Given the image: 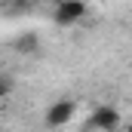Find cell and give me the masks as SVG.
Segmentation results:
<instances>
[{
  "instance_id": "1",
  "label": "cell",
  "mask_w": 132,
  "mask_h": 132,
  "mask_svg": "<svg viewBox=\"0 0 132 132\" xmlns=\"http://www.w3.org/2000/svg\"><path fill=\"white\" fill-rule=\"evenodd\" d=\"M86 15H89V3L86 0H55L52 3V22L59 28H74Z\"/></svg>"
},
{
  "instance_id": "2",
  "label": "cell",
  "mask_w": 132,
  "mask_h": 132,
  "mask_svg": "<svg viewBox=\"0 0 132 132\" xmlns=\"http://www.w3.org/2000/svg\"><path fill=\"white\" fill-rule=\"evenodd\" d=\"M74 114H77V101L74 98H59V101H52V104L46 108L43 123L52 126V129H59V126H68V123L74 120Z\"/></svg>"
},
{
  "instance_id": "3",
  "label": "cell",
  "mask_w": 132,
  "mask_h": 132,
  "mask_svg": "<svg viewBox=\"0 0 132 132\" xmlns=\"http://www.w3.org/2000/svg\"><path fill=\"white\" fill-rule=\"evenodd\" d=\"M86 126L89 129H98V132H114L123 126V117H120V111L114 108V104H101L92 111V117L86 120Z\"/></svg>"
},
{
  "instance_id": "4",
  "label": "cell",
  "mask_w": 132,
  "mask_h": 132,
  "mask_svg": "<svg viewBox=\"0 0 132 132\" xmlns=\"http://www.w3.org/2000/svg\"><path fill=\"white\" fill-rule=\"evenodd\" d=\"M12 49H15L19 55H25V59L40 55V49H43V43H40V34H34V31L19 34V37H15V43H12Z\"/></svg>"
},
{
  "instance_id": "5",
  "label": "cell",
  "mask_w": 132,
  "mask_h": 132,
  "mask_svg": "<svg viewBox=\"0 0 132 132\" xmlns=\"http://www.w3.org/2000/svg\"><path fill=\"white\" fill-rule=\"evenodd\" d=\"M0 3L9 6V9H15V12H31V9H37L40 0H0Z\"/></svg>"
},
{
  "instance_id": "6",
  "label": "cell",
  "mask_w": 132,
  "mask_h": 132,
  "mask_svg": "<svg viewBox=\"0 0 132 132\" xmlns=\"http://www.w3.org/2000/svg\"><path fill=\"white\" fill-rule=\"evenodd\" d=\"M9 92H12V80H9V77H0V101L6 98Z\"/></svg>"
}]
</instances>
